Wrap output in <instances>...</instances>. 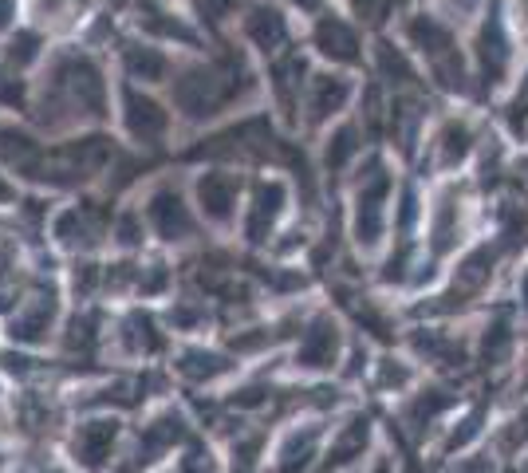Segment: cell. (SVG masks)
Here are the masks:
<instances>
[{
  "instance_id": "cell-1",
  "label": "cell",
  "mask_w": 528,
  "mask_h": 473,
  "mask_svg": "<svg viewBox=\"0 0 528 473\" xmlns=\"http://www.w3.org/2000/svg\"><path fill=\"white\" fill-rule=\"evenodd\" d=\"M150 217H154V225H158V233H162L166 241H178V237L190 229V217H186V209H182V202H178L174 194H154Z\"/></svg>"
},
{
  "instance_id": "cell-2",
  "label": "cell",
  "mask_w": 528,
  "mask_h": 473,
  "mask_svg": "<svg viewBox=\"0 0 528 473\" xmlns=\"http://www.w3.org/2000/svg\"><path fill=\"white\" fill-rule=\"evenodd\" d=\"M131 123L134 131H142V138L158 135V131H166V115L150 103V99H142V103H134L131 107Z\"/></svg>"
}]
</instances>
